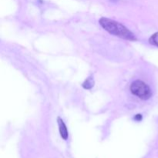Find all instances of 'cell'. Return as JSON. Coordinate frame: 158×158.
I'll return each instance as SVG.
<instances>
[{"label": "cell", "mask_w": 158, "mask_h": 158, "mask_svg": "<svg viewBox=\"0 0 158 158\" xmlns=\"http://www.w3.org/2000/svg\"><path fill=\"white\" fill-rule=\"evenodd\" d=\"M94 86V81L91 78H88L85 80L84 83H83V86L85 89H90Z\"/></svg>", "instance_id": "cell-5"}, {"label": "cell", "mask_w": 158, "mask_h": 158, "mask_svg": "<svg viewBox=\"0 0 158 158\" xmlns=\"http://www.w3.org/2000/svg\"><path fill=\"white\" fill-rule=\"evenodd\" d=\"M149 41H150V43H151V44L154 45V46H157L158 47V32H156V33H154L153 35H151Z\"/></svg>", "instance_id": "cell-4"}, {"label": "cell", "mask_w": 158, "mask_h": 158, "mask_svg": "<svg viewBox=\"0 0 158 158\" xmlns=\"http://www.w3.org/2000/svg\"><path fill=\"white\" fill-rule=\"evenodd\" d=\"M57 122H58L59 131H60V136H61V137L63 140H67L68 137H69V132H68L67 127H66L64 121L60 117H58L57 118Z\"/></svg>", "instance_id": "cell-3"}, {"label": "cell", "mask_w": 158, "mask_h": 158, "mask_svg": "<svg viewBox=\"0 0 158 158\" xmlns=\"http://www.w3.org/2000/svg\"><path fill=\"white\" fill-rule=\"evenodd\" d=\"M100 24L109 33L128 40H135L134 34L121 23L107 18H101Z\"/></svg>", "instance_id": "cell-1"}, {"label": "cell", "mask_w": 158, "mask_h": 158, "mask_svg": "<svg viewBox=\"0 0 158 158\" xmlns=\"http://www.w3.org/2000/svg\"><path fill=\"white\" fill-rule=\"evenodd\" d=\"M112 1H116V0H112Z\"/></svg>", "instance_id": "cell-7"}, {"label": "cell", "mask_w": 158, "mask_h": 158, "mask_svg": "<svg viewBox=\"0 0 158 158\" xmlns=\"http://www.w3.org/2000/svg\"><path fill=\"white\" fill-rule=\"evenodd\" d=\"M142 118H143V117H142V116L140 115V114H137V115H136L135 117H134V119H135L137 121H140V120H142Z\"/></svg>", "instance_id": "cell-6"}, {"label": "cell", "mask_w": 158, "mask_h": 158, "mask_svg": "<svg viewBox=\"0 0 158 158\" xmlns=\"http://www.w3.org/2000/svg\"><path fill=\"white\" fill-rule=\"evenodd\" d=\"M130 91L135 97L142 100H147L152 96L151 87L145 82L140 80H134L130 86Z\"/></svg>", "instance_id": "cell-2"}]
</instances>
